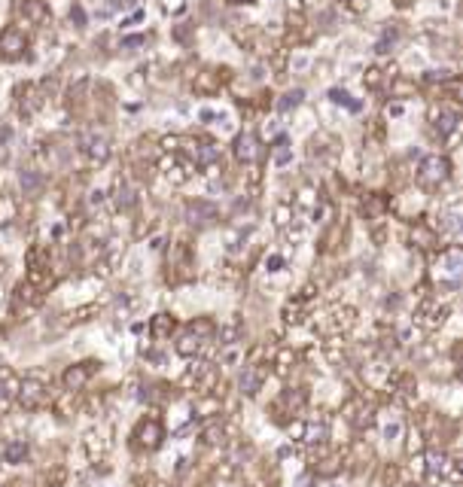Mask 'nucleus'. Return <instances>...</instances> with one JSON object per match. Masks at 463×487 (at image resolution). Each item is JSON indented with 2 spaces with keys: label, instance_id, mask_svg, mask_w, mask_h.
I'll return each mask as SVG.
<instances>
[{
  "label": "nucleus",
  "instance_id": "obj_17",
  "mask_svg": "<svg viewBox=\"0 0 463 487\" xmlns=\"http://www.w3.org/2000/svg\"><path fill=\"white\" fill-rule=\"evenodd\" d=\"M305 402H308V393H305L302 387H296V390H284V393H280V399L272 405V411L287 409V414H299V411L305 409Z\"/></svg>",
  "mask_w": 463,
  "mask_h": 487
},
{
  "label": "nucleus",
  "instance_id": "obj_27",
  "mask_svg": "<svg viewBox=\"0 0 463 487\" xmlns=\"http://www.w3.org/2000/svg\"><path fill=\"white\" fill-rule=\"evenodd\" d=\"M28 441L25 439H16V441H9L6 445V451H4V460L9 463V466H19V463H25V457H28Z\"/></svg>",
  "mask_w": 463,
  "mask_h": 487
},
{
  "label": "nucleus",
  "instance_id": "obj_18",
  "mask_svg": "<svg viewBox=\"0 0 463 487\" xmlns=\"http://www.w3.org/2000/svg\"><path fill=\"white\" fill-rule=\"evenodd\" d=\"M16 390H19V375L0 362V411L16 399Z\"/></svg>",
  "mask_w": 463,
  "mask_h": 487
},
{
  "label": "nucleus",
  "instance_id": "obj_3",
  "mask_svg": "<svg viewBox=\"0 0 463 487\" xmlns=\"http://www.w3.org/2000/svg\"><path fill=\"white\" fill-rule=\"evenodd\" d=\"M16 402H19L25 411H40V409H46V405L52 402V390H49L46 381H40V378H25V381H19Z\"/></svg>",
  "mask_w": 463,
  "mask_h": 487
},
{
  "label": "nucleus",
  "instance_id": "obj_35",
  "mask_svg": "<svg viewBox=\"0 0 463 487\" xmlns=\"http://www.w3.org/2000/svg\"><path fill=\"white\" fill-rule=\"evenodd\" d=\"M280 265H284V256H268V259H265V268H268V271H278Z\"/></svg>",
  "mask_w": 463,
  "mask_h": 487
},
{
  "label": "nucleus",
  "instance_id": "obj_30",
  "mask_svg": "<svg viewBox=\"0 0 463 487\" xmlns=\"http://www.w3.org/2000/svg\"><path fill=\"white\" fill-rule=\"evenodd\" d=\"M330 101H332V104H345L347 110H360L357 101H351V95L342 92V88H332V92H330Z\"/></svg>",
  "mask_w": 463,
  "mask_h": 487
},
{
  "label": "nucleus",
  "instance_id": "obj_6",
  "mask_svg": "<svg viewBox=\"0 0 463 487\" xmlns=\"http://www.w3.org/2000/svg\"><path fill=\"white\" fill-rule=\"evenodd\" d=\"M357 326V311L354 308H347V304H342V308H330L323 317H320V323H317V329L326 335V338H338V335H347Z\"/></svg>",
  "mask_w": 463,
  "mask_h": 487
},
{
  "label": "nucleus",
  "instance_id": "obj_40",
  "mask_svg": "<svg viewBox=\"0 0 463 487\" xmlns=\"http://www.w3.org/2000/svg\"><path fill=\"white\" fill-rule=\"evenodd\" d=\"M397 4H400V6H405V4H409V0H397Z\"/></svg>",
  "mask_w": 463,
  "mask_h": 487
},
{
  "label": "nucleus",
  "instance_id": "obj_7",
  "mask_svg": "<svg viewBox=\"0 0 463 487\" xmlns=\"http://www.w3.org/2000/svg\"><path fill=\"white\" fill-rule=\"evenodd\" d=\"M375 405H372L363 393H354L351 399H347L345 405H342V417L347 424H351L354 429H369V426H375Z\"/></svg>",
  "mask_w": 463,
  "mask_h": 487
},
{
  "label": "nucleus",
  "instance_id": "obj_22",
  "mask_svg": "<svg viewBox=\"0 0 463 487\" xmlns=\"http://www.w3.org/2000/svg\"><path fill=\"white\" fill-rule=\"evenodd\" d=\"M433 125L439 131V138H451V134L460 128V116H457L454 110H439L436 116H433Z\"/></svg>",
  "mask_w": 463,
  "mask_h": 487
},
{
  "label": "nucleus",
  "instance_id": "obj_4",
  "mask_svg": "<svg viewBox=\"0 0 463 487\" xmlns=\"http://www.w3.org/2000/svg\"><path fill=\"white\" fill-rule=\"evenodd\" d=\"M433 275H436V280L442 283V287L457 289L460 275H463V253H460V247H448V250L439 253Z\"/></svg>",
  "mask_w": 463,
  "mask_h": 487
},
{
  "label": "nucleus",
  "instance_id": "obj_38",
  "mask_svg": "<svg viewBox=\"0 0 463 487\" xmlns=\"http://www.w3.org/2000/svg\"><path fill=\"white\" fill-rule=\"evenodd\" d=\"M4 268H6V262H4V259H0V277H4Z\"/></svg>",
  "mask_w": 463,
  "mask_h": 487
},
{
  "label": "nucleus",
  "instance_id": "obj_37",
  "mask_svg": "<svg viewBox=\"0 0 463 487\" xmlns=\"http://www.w3.org/2000/svg\"><path fill=\"white\" fill-rule=\"evenodd\" d=\"M9 138H13V128H9V125H0V146H6Z\"/></svg>",
  "mask_w": 463,
  "mask_h": 487
},
{
  "label": "nucleus",
  "instance_id": "obj_5",
  "mask_svg": "<svg viewBox=\"0 0 463 487\" xmlns=\"http://www.w3.org/2000/svg\"><path fill=\"white\" fill-rule=\"evenodd\" d=\"M162 439H165V424L156 414H146V417L138 421V426H134L131 445L138 451H156L162 445Z\"/></svg>",
  "mask_w": 463,
  "mask_h": 487
},
{
  "label": "nucleus",
  "instance_id": "obj_23",
  "mask_svg": "<svg viewBox=\"0 0 463 487\" xmlns=\"http://www.w3.org/2000/svg\"><path fill=\"white\" fill-rule=\"evenodd\" d=\"M83 143H86L83 150L88 153V158H92V162H107V158H110V140H107V138L88 134V138H86Z\"/></svg>",
  "mask_w": 463,
  "mask_h": 487
},
{
  "label": "nucleus",
  "instance_id": "obj_1",
  "mask_svg": "<svg viewBox=\"0 0 463 487\" xmlns=\"http://www.w3.org/2000/svg\"><path fill=\"white\" fill-rule=\"evenodd\" d=\"M217 338V323L213 320H208V317H198V320H192L183 332H180V338H177V354L180 357H198L201 350L208 347V342H213Z\"/></svg>",
  "mask_w": 463,
  "mask_h": 487
},
{
  "label": "nucleus",
  "instance_id": "obj_32",
  "mask_svg": "<svg viewBox=\"0 0 463 487\" xmlns=\"http://www.w3.org/2000/svg\"><path fill=\"white\" fill-rule=\"evenodd\" d=\"M21 189H25V195H34V192L40 189V177L34 171H25L21 174Z\"/></svg>",
  "mask_w": 463,
  "mask_h": 487
},
{
  "label": "nucleus",
  "instance_id": "obj_29",
  "mask_svg": "<svg viewBox=\"0 0 463 487\" xmlns=\"http://www.w3.org/2000/svg\"><path fill=\"white\" fill-rule=\"evenodd\" d=\"M272 162H275V165H280V168L292 162V146H290L287 140H278V143H275V150H272Z\"/></svg>",
  "mask_w": 463,
  "mask_h": 487
},
{
  "label": "nucleus",
  "instance_id": "obj_12",
  "mask_svg": "<svg viewBox=\"0 0 463 487\" xmlns=\"http://www.w3.org/2000/svg\"><path fill=\"white\" fill-rule=\"evenodd\" d=\"M25 49H28V37H25V31H21V28L9 25V28L0 31V55H4L6 61L21 58Z\"/></svg>",
  "mask_w": 463,
  "mask_h": 487
},
{
  "label": "nucleus",
  "instance_id": "obj_16",
  "mask_svg": "<svg viewBox=\"0 0 463 487\" xmlns=\"http://www.w3.org/2000/svg\"><path fill=\"white\" fill-rule=\"evenodd\" d=\"M314 299V289L311 287H305L302 289V296H296L292 302H287V308H284V320L287 323H302L305 320V314H308V302Z\"/></svg>",
  "mask_w": 463,
  "mask_h": 487
},
{
  "label": "nucleus",
  "instance_id": "obj_26",
  "mask_svg": "<svg viewBox=\"0 0 463 487\" xmlns=\"http://www.w3.org/2000/svg\"><path fill=\"white\" fill-rule=\"evenodd\" d=\"M201 445H220V441L225 439V424L220 421V417H213V421L201 429Z\"/></svg>",
  "mask_w": 463,
  "mask_h": 487
},
{
  "label": "nucleus",
  "instance_id": "obj_24",
  "mask_svg": "<svg viewBox=\"0 0 463 487\" xmlns=\"http://www.w3.org/2000/svg\"><path fill=\"white\" fill-rule=\"evenodd\" d=\"M189 155H192V162H195L198 168H208V165H213L220 158V146H213V143H192Z\"/></svg>",
  "mask_w": 463,
  "mask_h": 487
},
{
  "label": "nucleus",
  "instance_id": "obj_19",
  "mask_svg": "<svg viewBox=\"0 0 463 487\" xmlns=\"http://www.w3.org/2000/svg\"><path fill=\"white\" fill-rule=\"evenodd\" d=\"M174 329H177V320L171 314H156L150 320V335L156 342H168V338L174 335Z\"/></svg>",
  "mask_w": 463,
  "mask_h": 487
},
{
  "label": "nucleus",
  "instance_id": "obj_31",
  "mask_svg": "<svg viewBox=\"0 0 463 487\" xmlns=\"http://www.w3.org/2000/svg\"><path fill=\"white\" fill-rule=\"evenodd\" d=\"M299 104H302V88H292V92H287L284 98H280V104H278V107H280V110H284V113H287V110H292V107H299Z\"/></svg>",
  "mask_w": 463,
  "mask_h": 487
},
{
  "label": "nucleus",
  "instance_id": "obj_36",
  "mask_svg": "<svg viewBox=\"0 0 463 487\" xmlns=\"http://www.w3.org/2000/svg\"><path fill=\"white\" fill-rule=\"evenodd\" d=\"M384 436H387V439H397V436H400V424H397V421L387 424V426H384Z\"/></svg>",
  "mask_w": 463,
  "mask_h": 487
},
{
  "label": "nucleus",
  "instance_id": "obj_15",
  "mask_svg": "<svg viewBox=\"0 0 463 487\" xmlns=\"http://www.w3.org/2000/svg\"><path fill=\"white\" fill-rule=\"evenodd\" d=\"M235 155H238V162H244V165H253L259 158V140L253 131H244L235 138Z\"/></svg>",
  "mask_w": 463,
  "mask_h": 487
},
{
  "label": "nucleus",
  "instance_id": "obj_28",
  "mask_svg": "<svg viewBox=\"0 0 463 487\" xmlns=\"http://www.w3.org/2000/svg\"><path fill=\"white\" fill-rule=\"evenodd\" d=\"M217 335H220V344L232 347V344L241 342V326L238 323H229V326H223V329H217Z\"/></svg>",
  "mask_w": 463,
  "mask_h": 487
},
{
  "label": "nucleus",
  "instance_id": "obj_25",
  "mask_svg": "<svg viewBox=\"0 0 463 487\" xmlns=\"http://www.w3.org/2000/svg\"><path fill=\"white\" fill-rule=\"evenodd\" d=\"M342 454H326V457H320V463H314V472L320 475V478H332V475H338L342 472Z\"/></svg>",
  "mask_w": 463,
  "mask_h": 487
},
{
  "label": "nucleus",
  "instance_id": "obj_39",
  "mask_svg": "<svg viewBox=\"0 0 463 487\" xmlns=\"http://www.w3.org/2000/svg\"><path fill=\"white\" fill-rule=\"evenodd\" d=\"M229 4H250V0H229Z\"/></svg>",
  "mask_w": 463,
  "mask_h": 487
},
{
  "label": "nucleus",
  "instance_id": "obj_13",
  "mask_svg": "<svg viewBox=\"0 0 463 487\" xmlns=\"http://www.w3.org/2000/svg\"><path fill=\"white\" fill-rule=\"evenodd\" d=\"M268 371H272V369H268V362H247L244 371H241V378H238L241 393L244 396H256L259 390H263Z\"/></svg>",
  "mask_w": 463,
  "mask_h": 487
},
{
  "label": "nucleus",
  "instance_id": "obj_14",
  "mask_svg": "<svg viewBox=\"0 0 463 487\" xmlns=\"http://www.w3.org/2000/svg\"><path fill=\"white\" fill-rule=\"evenodd\" d=\"M98 369H101V362H95V359H86V362H76V366H71L64 371V387L71 390V393H76V390H83L88 381H92L95 375H98Z\"/></svg>",
  "mask_w": 463,
  "mask_h": 487
},
{
  "label": "nucleus",
  "instance_id": "obj_34",
  "mask_svg": "<svg viewBox=\"0 0 463 487\" xmlns=\"http://www.w3.org/2000/svg\"><path fill=\"white\" fill-rule=\"evenodd\" d=\"M299 205H302V207H314V205H317V198H314V189H302Z\"/></svg>",
  "mask_w": 463,
  "mask_h": 487
},
{
  "label": "nucleus",
  "instance_id": "obj_10",
  "mask_svg": "<svg viewBox=\"0 0 463 487\" xmlns=\"http://www.w3.org/2000/svg\"><path fill=\"white\" fill-rule=\"evenodd\" d=\"M384 387H387V393H390V399H393V402H402V405L414 402L417 381H414L412 371H390L387 381H384Z\"/></svg>",
  "mask_w": 463,
  "mask_h": 487
},
{
  "label": "nucleus",
  "instance_id": "obj_9",
  "mask_svg": "<svg viewBox=\"0 0 463 487\" xmlns=\"http://www.w3.org/2000/svg\"><path fill=\"white\" fill-rule=\"evenodd\" d=\"M180 384L195 393H210L213 387H217V369H213V362H192V366L186 369V375L180 378Z\"/></svg>",
  "mask_w": 463,
  "mask_h": 487
},
{
  "label": "nucleus",
  "instance_id": "obj_8",
  "mask_svg": "<svg viewBox=\"0 0 463 487\" xmlns=\"http://www.w3.org/2000/svg\"><path fill=\"white\" fill-rule=\"evenodd\" d=\"M451 174V162L445 155L439 153H430L421 158V168H417V180H421V186H442Z\"/></svg>",
  "mask_w": 463,
  "mask_h": 487
},
{
  "label": "nucleus",
  "instance_id": "obj_11",
  "mask_svg": "<svg viewBox=\"0 0 463 487\" xmlns=\"http://www.w3.org/2000/svg\"><path fill=\"white\" fill-rule=\"evenodd\" d=\"M445 317H448V304H439V299H427V302L417 304L414 323H417V329L433 332V329H439V326L445 323Z\"/></svg>",
  "mask_w": 463,
  "mask_h": 487
},
{
  "label": "nucleus",
  "instance_id": "obj_2",
  "mask_svg": "<svg viewBox=\"0 0 463 487\" xmlns=\"http://www.w3.org/2000/svg\"><path fill=\"white\" fill-rule=\"evenodd\" d=\"M287 436L299 445H323L330 439V421L326 417H296L292 424H287Z\"/></svg>",
  "mask_w": 463,
  "mask_h": 487
},
{
  "label": "nucleus",
  "instance_id": "obj_21",
  "mask_svg": "<svg viewBox=\"0 0 463 487\" xmlns=\"http://www.w3.org/2000/svg\"><path fill=\"white\" fill-rule=\"evenodd\" d=\"M296 366H299V354H296V350H292V347H280L278 354L272 357V366H268V369H275L278 375H290Z\"/></svg>",
  "mask_w": 463,
  "mask_h": 487
},
{
  "label": "nucleus",
  "instance_id": "obj_33",
  "mask_svg": "<svg viewBox=\"0 0 463 487\" xmlns=\"http://www.w3.org/2000/svg\"><path fill=\"white\" fill-rule=\"evenodd\" d=\"M92 314H98V304H86V308L73 311L71 320H73V323H86V320H92Z\"/></svg>",
  "mask_w": 463,
  "mask_h": 487
},
{
  "label": "nucleus",
  "instance_id": "obj_20",
  "mask_svg": "<svg viewBox=\"0 0 463 487\" xmlns=\"http://www.w3.org/2000/svg\"><path fill=\"white\" fill-rule=\"evenodd\" d=\"M186 217L192 225H210V220H217V207L208 205V201H192L186 207Z\"/></svg>",
  "mask_w": 463,
  "mask_h": 487
}]
</instances>
